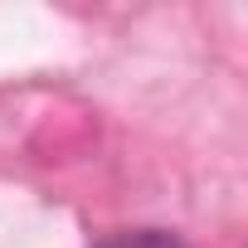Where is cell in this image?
Listing matches in <instances>:
<instances>
[{"label":"cell","mask_w":248,"mask_h":248,"mask_svg":"<svg viewBox=\"0 0 248 248\" xmlns=\"http://www.w3.org/2000/svg\"><path fill=\"white\" fill-rule=\"evenodd\" d=\"M97 248H185V243L175 233H166V229H127V233H117V238H107Z\"/></svg>","instance_id":"cell-1"}]
</instances>
